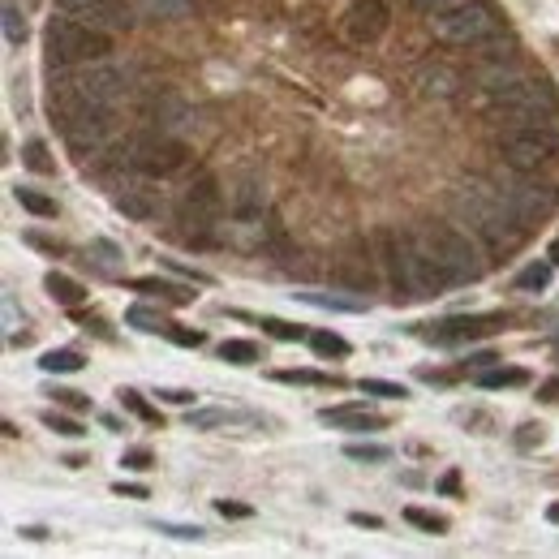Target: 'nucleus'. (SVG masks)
<instances>
[{"mask_svg":"<svg viewBox=\"0 0 559 559\" xmlns=\"http://www.w3.org/2000/svg\"><path fill=\"white\" fill-rule=\"evenodd\" d=\"M86 366V357L78 349H48L39 357V370L43 375H78V370Z\"/></svg>","mask_w":559,"mask_h":559,"instance_id":"24","label":"nucleus"},{"mask_svg":"<svg viewBox=\"0 0 559 559\" xmlns=\"http://www.w3.org/2000/svg\"><path fill=\"white\" fill-rule=\"evenodd\" d=\"M190 426L198 430H215V426H267V418H254V413H241V409H194Z\"/></svg>","mask_w":559,"mask_h":559,"instance_id":"20","label":"nucleus"},{"mask_svg":"<svg viewBox=\"0 0 559 559\" xmlns=\"http://www.w3.org/2000/svg\"><path fill=\"white\" fill-rule=\"evenodd\" d=\"M392 26V9L387 0H353L349 13H344V39L366 48V43H379Z\"/></svg>","mask_w":559,"mask_h":559,"instance_id":"12","label":"nucleus"},{"mask_svg":"<svg viewBox=\"0 0 559 559\" xmlns=\"http://www.w3.org/2000/svg\"><path fill=\"white\" fill-rule=\"evenodd\" d=\"M547 521H551V525H559V504H551V508H547Z\"/></svg>","mask_w":559,"mask_h":559,"instance_id":"56","label":"nucleus"},{"mask_svg":"<svg viewBox=\"0 0 559 559\" xmlns=\"http://www.w3.org/2000/svg\"><path fill=\"white\" fill-rule=\"evenodd\" d=\"M52 400H65L69 409H86V405H91V396H82V392H52Z\"/></svg>","mask_w":559,"mask_h":559,"instance_id":"50","label":"nucleus"},{"mask_svg":"<svg viewBox=\"0 0 559 559\" xmlns=\"http://www.w3.org/2000/svg\"><path fill=\"white\" fill-rule=\"evenodd\" d=\"M61 13H74V18L99 26V31H129L134 26V5L129 0H56Z\"/></svg>","mask_w":559,"mask_h":559,"instance_id":"13","label":"nucleus"},{"mask_svg":"<svg viewBox=\"0 0 559 559\" xmlns=\"http://www.w3.org/2000/svg\"><path fill=\"white\" fill-rule=\"evenodd\" d=\"M125 323L138 327V332H151V336H168L172 332V319H168L164 310H155V306H129L125 310Z\"/></svg>","mask_w":559,"mask_h":559,"instance_id":"23","label":"nucleus"},{"mask_svg":"<svg viewBox=\"0 0 559 559\" xmlns=\"http://www.w3.org/2000/svg\"><path fill=\"white\" fill-rule=\"evenodd\" d=\"M409 82H413V91L435 95V99H452L456 91H461V78H456L448 65H435V61H426V65L413 69Z\"/></svg>","mask_w":559,"mask_h":559,"instance_id":"19","label":"nucleus"},{"mask_svg":"<svg viewBox=\"0 0 559 559\" xmlns=\"http://www.w3.org/2000/svg\"><path fill=\"white\" fill-rule=\"evenodd\" d=\"M499 31H504V13H499L495 0H461V5L435 13V22H430V35L456 43V48L491 43Z\"/></svg>","mask_w":559,"mask_h":559,"instance_id":"6","label":"nucleus"},{"mask_svg":"<svg viewBox=\"0 0 559 559\" xmlns=\"http://www.w3.org/2000/svg\"><path fill=\"white\" fill-rule=\"evenodd\" d=\"M160 400H172V405H190L194 392H164V387H160Z\"/></svg>","mask_w":559,"mask_h":559,"instance_id":"53","label":"nucleus"},{"mask_svg":"<svg viewBox=\"0 0 559 559\" xmlns=\"http://www.w3.org/2000/svg\"><path fill=\"white\" fill-rule=\"evenodd\" d=\"M142 9L155 13V18H181L190 9V0H142Z\"/></svg>","mask_w":559,"mask_h":559,"instance_id":"41","label":"nucleus"},{"mask_svg":"<svg viewBox=\"0 0 559 559\" xmlns=\"http://www.w3.org/2000/svg\"><path fill=\"white\" fill-rule=\"evenodd\" d=\"M508 327V314H452L443 319L439 327H426V340L430 344H465V340H482V336H495Z\"/></svg>","mask_w":559,"mask_h":559,"instance_id":"11","label":"nucleus"},{"mask_svg":"<svg viewBox=\"0 0 559 559\" xmlns=\"http://www.w3.org/2000/svg\"><path fill=\"white\" fill-rule=\"evenodd\" d=\"M43 426H48V430H56V435H65V439H82V435H86V430H82V422L65 418V413H56V409H48V413H43Z\"/></svg>","mask_w":559,"mask_h":559,"instance_id":"37","label":"nucleus"},{"mask_svg":"<svg viewBox=\"0 0 559 559\" xmlns=\"http://www.w3.org/2000/svg\"><path fill=\"white\" fill-rule=\"evenodd\" d=\"M529 383V375L521 366H508V370H486V375L478 379V387H486V392H495V387H521Z\"/></svg>","mask_w":559,"mask_h":559,"instance_id":"33","label":"nucleus"},{"mask_svg":"<svg viewBox=\"0 0 559 559\" xmlns=\"http://www.w3.org/2000/svg\"><path fill=\"white\" fill-rule=\"evenodd\" d=\"M168 340H172V344H185V349H198V344H203L207 336H203V332H194V327H177V323H172Z\"/></svg>","mask_w":559,"mask_h":559,"instance_id":"45","label":"nucleus"},{"mask_svg":"<svg viewBox=\"0 0 559 559\" xmlns=\"http://www.w3.org/2000/svg\"><path fill=\"white\" fill-rule=\"evenodd\" d=\"M125 164L138 168L142 177H172V172H181L185 160H190V151H185V138H172L164 129H151V134H134L125 142Z\"/></svg>","mask_w":559,"mask_h":559,"instance_id":"9","label":"nucleus"},{"mask_svg":"<svg viewBox=\"0 0 559 559\" xmlns=\"http://www.w3.org/2000/svg\"><path fill=\"white\" fill-rule=\"evenodd\" d=\"M332 276H336L340 284H349V289H357V293H370V289H375V267H370V254H366L362 241H349V246H344L340 263L332 267Z\"/></svg>","mask_w":559,"mask_h":559,"instance_id":"16","label":"nucleus"},{"mask_svg":"<svg viewBox=\"0 0 559 559\" xmlns=\"http://www.w3.org/2000/svg\"><path fill=\"white\" fill-rule=\"evenodd\" d=\"M220 357L228 366H254L258 362V344L254 340H224L220 344Z\"/></svg>","mask_w":559,"mask_h":559,"instance_id":"29","label":"nucleus"},{"mask_svg":"<svg viewBox=\"0 0 559 559\" xmlns=\"http://www.w3.org/2000/svg\"><path fill=\"white\" fill-rule=\"evenodd\" d=\"M422 246L430 250V258L443 267V276H448L452 284H473V280H482V254L478 246L465 237V233H456V228L448 224H426L422 228Z\"/></svg>","mask_w":559,"mask_h":559,"instance_id":"8","label":"nucleus"},{"mask_svg":"<svg viewBox=\"0 0 559 559\" xmlns=\"http://www.w3.org/2000/svg\"><path fill=\"white\" fill-rule=\"evenodd\" d=\"M215 512L228 516V521H246V516H254V508L241 504V499H215Z\"/></svg>","mask_w":559,"mask_h":559,"instance_id":"43","label":"nucleus"},{"mask_svg":"<svg viewBox=\"0 0 559 559\" xmlns=\"http://www.w3.org/2000/svg\"><path fill=\"white\" fill-rule=\"evenodd\" d=\"M413 5H418L422 13H430V18H435V13H443V9H452V5H461V0H413Z\"/></svg>","mask_w":559,"mask_h":559,"instance_id":"48","label":"nucleus"},{"mask_svg":"<svg viewBox=\"0 0 559 559\" xmlns=\"http://www.w3.org/2000/svg\"><path fill=\"white\" fill-rule=\"evenodd\" d=\"M43 289H48V293L61 301V306H69V310H78L82 301H86V289H82L74 276H65V271H48V276H43Z\"/></svg>","mask_w":559,"mask_h":559,"instance_id":"22","label":"nucleus"},{"mask_svg":"<svg viewBox=\"0 0 559 559\" xmlns=\"http://www.w3.org/2000/svg\"><path fill=\"white\" fill-rule=\"evenodd\" d=\"M5 332H18V306H13V297H5Z\"/></svg>","mask_w":559,"mask_h":559,"instance_id":"52","label":"nucleus"},{"mask_svg":"<svg viewBox=\"0 0 559 559\" xmlns=\"http://www.w3.org/2000/svg\"><path fill=\"white\" fill-rule=\"evenodd\" d=\"M357 387H362L366 396H387V400H405V396H409L400 383H383V379H362Z\"/></svg>","mask_w":559,"mask_h":559,"instance_id":"40","label":"nucleus"},{"mask_svg":"<svg viewBox=\"0 0 559 559\" xmlns=\"http://www.w3.org/2000/svg\"><path fill=\"white\" fill-rule=\"evenodd\" d=\"M405 521L418 525V529H426V534H448V521H443L439 512H426V508H409Z\"/></svg>","mask_w":559,"mask_h":559,"instance_id":"36","label":"nucleus"},{"mask_svg":"<svg viewBox=\"0 0 559 559\" xmlns=\"http://www.w3.org/2000/svg\"><path fill=\"white\" fill-rule=\"evenodd\" d=\"M112 491H117V495H129V499H147V495H151L142 482H117V486H112Z\"/></svg>","mask_w":559,"mask_h":559,"instance_id":"49","label":"nucleus"},{"mask_svg":"<svg viewBox=\"0 0 559 559\" xmlns=\"http://www.w3.org/2000/svg\"><path fill=\"white\" fill-rule=\"evenodd\" d=\"M310 349L319 357H349V340L336 336V332H319V327H310Z\"/></svg>","mask_w":559,"mask_h":559,"instance_id":"28","label":"nucleus"},{"mask_svg":"<svg viewBox=\"0 0 559 559\" xmlns=\"http://www.w3.org/2000/svg\"><path fill=\"white\" fill-rule=\"evenodd\" d=\"M344 456L357 465H383V461H392V448H383V443H349Z\"/></svg>","mask_w":559,"mask_h":559,"instance_id":"30","label":"nucleus"},{"mask_svg":"<svg viewBox=\"0 0 559 559\" xmlns=\"http://www.w3.org/2000/svg\"><path fill=\"white\" fill-rule=\"evenodd\" d=\"M5 39L13 43V48H22L26 43V22H22V13L13 0H5Z\"/></svg>","mask_w":559,"mask_h":559,"instance_id":"38","label":"nucleus"},{"mask_svg":"<svg viewBox=\"0 0 559 559\" xmlns=\"http://www.w3.org/2000/svg\"><path fill=\"white\" fill-rule=\"evenodd\" d=\"M280 383H314V387H340V375H323V370H276Z\"/></svg>","mask_w":559,"mask_h":559,"instance_id":"34","label":"nucleus"},{"mask_svg":"<svg viewBox=\"0 0 559 559\" xmlns=\"http://www.w3.org/2000/svg\"><path fill=\"white\" fill-rule=\"evenodd\" d=\"M129 293L168 301V306H185V301H194L190 289H181V284H168V280H160V276H138V280H129Z\"/></svg>","mask_w":559,"mask_h":559,"instance_id":"21","label":"nucleus"},{"mask_svg":"<svg viewBox=\"0 0 559 559\" xmlns=\"http://www.w3.org/2000/svg\"><path fill=\"white\" fill-rule=\"evenodd\" d=\"M151 448H129L125 456H121V469H151Z\"/></svg>","mask_w":559,"mask_h":559,"instance_id":"46","label":"nucleus"},{"mask_svg":"<svg viewBox=\"0 0 559 559\" xmlns=\"http://www.w3.org/2000/svg\"><path fill=\"white\" fill-rule=\"evenodd\" d=\"M258 327H263V332H271L276 340H310V327H297V323L271 319V314H263V319H258Z\"/></svg>","mask_w":559,"mask_h":559,"instance_id":"35","label":"nucleus"},{"mask_svg":"<svg viewBox=\"0 0 559 559\" xmlns=\"http://www.w3.org/2000/svg\"><path fill=\"white\" fill-rule=\"evenodd\" d=\"M112 203H117V211L129 215V220H155V215L164 211V194H155L151 185H121Z\"/></svg>","mask_w":559,"mask_h":559,"instance_id":"18","label":"nucleus"},{"mask_svg":"<svg viewBox=\"0 0 559 559\" xmlns=\"http://www.w3.org/2000/svg\"><path fill=\"white\" fill-rule=\"evenodd\" d=\"M22 164L39 172V177H52L56 164H52V151H48V142L43 138H26V147H22Z\"/></svg>","mask_w":559,"mask_h":559,"instance_id":"26","label":"nucleus"},{"mask_svg":"<svg viewBox=\"0 0 559 559\" xmlns=\"http://www.w3.org/2000/svg\"><path fill=\"white\" fill-rule=\"evenodd\" d=\"M349 521H353V525H366V529H379V525H383V521H379V516H366V512H353V516H349Z\"/></svg>","mask_w":559,"mask_h":559,"instance_id":"54","label":"nucleus"},{"mask_svg":"<svg viewBox=\"0 0 559 559\" xmlns=\"http://www.w3.org/2000/svg\"><path fill=\"white\" fill-rule=\"evenodd\" d=\"M297 301H306V306H319V310H340V314H362L366 310V301L362 297H332V293H297Z\"/></svg>","mask_w":559,"mask_h":559,"instance_id":"25","label":"nucleus"},{"mask_svg":"<svg viewBox=\"0 0 559 559\" xmlns=\"http://www.w3.org/2000/svg\"><path fill=\"white\" fill-rule=\"evenodd\" d=\"M129 74L108 61H91V65H69L56 74L52 69V108L65 104H91V108H112L125 95Z\"/></svg>","mask_w":559,"mask_h":559,"instance_id":"3","label":"nucleus"},{"mask_svg":"<svg viewBox=\"0 0 559 559\" xmlns=\"http://www.w3.org/2000/svg\"><path fill=\"white\" fill-rule=\"evenodd\" d=\"M43 56L52 69H69V65H91V61H108L112 56V31L61 13L43 26Z\"/></svg>","mask_w":559,"mask_h":559,"instance_id":"4","label":"nucleus"},{"mask_svg":"<svg viewBox=\"0 0 559 559\" xmlns=\"http://www.w3.org/2000/svg\"><path fill=\"white\" fill-rule=\"evenodd\" d=\"M379 254H383L387 280H392L400 301H426V297H439L443 289H452V280L443 276V267L430 258L422 237L400 233V228H383Z\"/></svg>","mask_w":559,"mask_h":559,"instance_id":"1","label":"nucleus"},{"mask_svg":"<svg viewBox=\"0 0 559 559\" xmlns=\"http://www.w3.org/2000/svg\"><path fill=\"white\" fill-rule=\"evenodd\" d=\"M538 400H542V405H559V375L538 387Z\"/></svg>","mask_w":559,"mask_h":559,"instance_id":"47","label":"nucleus"},{"mask_svg":"<svg viewBox=\"0 0 559 559\" xmlns=\"http://www.w3.org/2000/svg\"><path fill=\"white\" fill-rule=\"evenodd\" d=\"M26 241H31V246H39V250H48V254H65L61 241H48V237H39V233H26Z\"/></svg>","mask_w":559,"mask_h":559,"instance_id":"51","label":"nucleus"},{"mask_svg":"<svg viewBox=\"0 0 559 559\" xmlns=\"http://www.w3.org/2000/svg\"><path fill=\"white\" fill-rule=\"evenodd\" d=\"M443 491L456 495V491H461V478H456V473H448V478H443Z\"/></svg>","mask_w":559,"mask_h":559,"instance_id":"55","label":"nucleus"},{"mask_svg":"<svg viewBox=\"0 0 559 559\" xmlns=\"http://www.w3.org/2000/svg\"><path fill=\"white\" fill-rule=\"evenodd\" d=\"M555 357H559V332H555Z\"/></svg>","mask_w":559,"mask_h":559,"instance_id":"58","label":"nucleus"},{"mask_svg":"<svg viewBox=\"0 0 559 559\" xmlns=\"http://www.w3.org/2000/svg\"><path fill=\"white\" fill-rule=\"evenodd\" d=\"M220 215H224V194H220V181L215 177H198L190 190L181 198V211H177V237L185 241L190 250H207L215 246V228H220Z\"/></svg>","mask_w":559,"mask_h":559,"instance_id":"7","label":"nucleus"},{"mask_svg":"<svg viewBox=\"0 0 559 559\" xmlns=\"http://www.w3.org/2000/svg\"><path fill=\"white\" fill-rule=\"evenodd\" d=\"M155 529L168 538H177V542H203L207 538V529H198V525H172V521H155Z\"/></svg>","mask_w":559,"mask_h":559,"instance_id":"39","label":"nucleus"},{"mask_svg":"<svg viewBox=\"0 0 559 559\" xmlns=\"http://www.w3.org/2000/svg\"><path fill=\"white\" fill-rule=\"evenodd\" d=\"M13 198H18V203L31 211V215H43V220H48V215H56V198H48L43 190H31V185H13Z\"/></svg>","mask_w":559,"mask_h":559,"instance_id":"27","label":"nucleus"},{"mask_svg":"<svg viewBox=\"0 0 559 559\" xmlns=\"http://www.w3.org/2000/svg\"><path fill=\"white\" fill-rule=\"evenodd\" d=\"M121 405L134 413V418H142V422H151V426H160V409L155 405H147V396L142 392H134V387H121Z\"/></svg>","mask_w":559,"mask_h":559,"instance_id":"31","label":"nucleus"},{"mask_svg":"<svg viewBox=\"0 0 559 559\" xmlns=\"http://www.w3.org/2000/svg\"><path fill=\"white\" fill-rule=\"evenodd\" d=\"M504 194H508V203H512V211H516V220L521 224L547 220V215L555 211V203H559V194L551 190V185H534V181H516L512 190H504Z\"/></svg>","mask_w":559,"mask_h":559,"instance_id":"15","label":"nucleus"},{"mask_svg":"<svg viewBox=\"0 0 559 559\" xmlns=\"http://www.w3.org/2000/svg\"><path fill=\"white\" fill-rule=\"evenodd\" d=\"M542 439H547V430H542L538 422H525L521 430H516V448L529 452V448H542Z\"/></svg>","mask_w":559,"mask_h":559,"instance_id":"42","label":"nucleus"},{"mask_svg":"<svg viewBox=\"0 0 559 559\" xmlns=\"http://www.w3.org/2000/svg\"><path fill=\"white\" fill-rule=\"evenodd\" d=\"M495 151L516 168V172H534L547 160H555L559 151V134L547 125H508L504 134L495 138Z\"/></svg>","mask_w":559,"mask_h":559,"instance_id":"10","label":"nucleus"},{"mask_svg":"<svg viewBox=\"0 0 559 559\" xmlns=\"http://www.w3.org/2000/svg\"><path fill=\"white\" fill-rule=\"evenodd\" d=\"M452 215L461 224H469L473 233H478L495 254L512 250L516 241H521V228H525L521 220H516L508 194H491V190H482V185L456 190L452 194Z\"/></svg>","mask_w":559,"mask_h":559,"instance_id":"2","label":"nucleus"},{"mask_svg":"<svg viewBox=\"0 0 559 559\" xmlns=\"http://www.w3.org/2000/svg\"><path fill=\"white\" fill-rule=\"evenodd\" d=\"M491 117L508 121V125H547V129H555L559 125V104H555V91L547 82L516 74L512 82L491 91Z\"/></svg>","mask_w":559,"mask_h":559,"instance_id":"5","label":"nucleus"},{"mask_svg":"<svg viewBox=\"0 0 559 559\" xmlns=\"http://www.w3.org/2000/svg\"><path fill=\"white\" fill-rule=\"evenodd\" d=\"M323 426H336V430H357V435H366V430H387V418L366 405H336V409H323L319 413Z\"/></svg>","mask_w":559,"mask_h":559,"instance_id":"17","label":"nucleus"},{"mask_svg":"<svg viewBox=\"0 0 559 559\" xmlns=\"http://www.w3.org/2000/svg\"><path fill=\"white\" fill-rule=\"evenodd\" d=\"M151 121H155V129H164V134H172V138H194L198 108L190 104V99H181L177 91H164V95L151 99Z\"/></svg>","mask_w":559,"mask_h":559,"instance_id":"14","label":"nucleus"},{"mask_svg":"<svg viewBox=\"0 0 559 559\" xmlns=\"http://www.w3.org/2000/svg\"><path fill=\"white\" fill-rule=\"evenodd\" d=\"M551 271H555V263L547 258V263H534V267H525L521 276H516V289H529V293H542L551 284Z\"/></svg>","mask_w":559,"mask_h":559,"instance_id":"32","label":"nucleus"},{"mask_svg":"<svg viewBox=\"0 0 559 559\" xmlns=\"http://www.w3.org/2000/svg\"><path fill=\"white\" fill-rule=\"evenodd\" d=\"M547 258H551V263L559 267V241H551V254H547Z\"/></svg>","mask_w":559,"mask_h":559,"instance_id":"57","label":"nucleus"},{"mask_svg":"<svg viewBox=\"0 0 559 559\" xmlns=\"http://www.w3.org/2000/svg\"><path fill=\"white\" fill-rule=\"evenodd\" d=\"M160 267H164V271H172V276H185V280H194V284H211V276H207V271H190V267H181L177 258H160Z\"/></svg>","mask_w":559,"mask_h":559,"instance_id":"44","label":"nucleus"}]
</instances>
